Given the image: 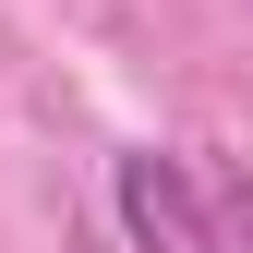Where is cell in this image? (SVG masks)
Here are the masks:
<instances>
[{
    "label": "cell",
    "instance_id": "cell-1",
    "mask_svg": "<svg viewBox=\"0 0 253 253\" xmlns=\"http://www.w3.org/2000/svg\"><path fill=\"white\" fill-rule=\"evenodd\" d=\"M121 229H133V253H217V217L193 193V169L181 157H121Z\"/></svg>",
    "mask_w": 253,
    "mask_h": 253
},
{
    "label": "cell",
    "instance_id": "cell-2",
    "mask_svg": "<svg viewBox=\"0 0 253 253\" xmlns=\"http://www.w3.org/2000/svg\"><path fill=\"white\" fill-rule=\"evenodd\" d=\"M241 241H253V193H241Z\"/></svg>",
    "mask_w": 253,
    "mask_h": 253
}]
</instances>
